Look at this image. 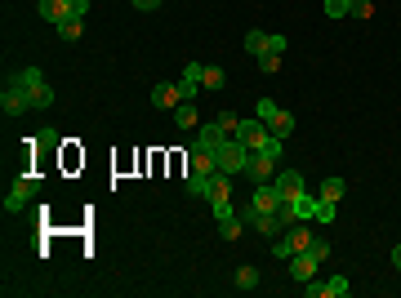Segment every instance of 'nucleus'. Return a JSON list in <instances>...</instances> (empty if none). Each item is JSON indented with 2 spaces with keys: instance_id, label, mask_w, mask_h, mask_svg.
I'll list each match as a JSON object with an SVG mask.
<instances>
[{
  "instance_id": "nucleus-17",
  "label": "nucleus",
  "mask_w": 401,
  "mask_h": 298,
  "mask_svg": "<svg viewBox=\"0 0 401 298\" xmlns=\"http://www.w3.org/2000/svg\"><path fill=\"white\" fill-rule=\"evenodd\" d=\"M27 103H32V111L40 107V111H45V107H54V89H49V85L45 80H36V85H27Z\"/></svg>"
},
{
  "instance_id": "nucleus-33",
  "label": "nucleus",
  "mask_w": 401,
  "mask_h": 298,
  "mask_svg": "<svg viewBox=\"0 0 401 298\" xmlns=\"http://www.w3.org/2000/svg\"><path fill=\"white\" fill-rule=\"evenodd\" d=\"M156 5H161V0H134V9H143V13H148V9H156Z\"/></svg>"
},
{
  "instance_id": "nucleus-28",
  "label": "nucleus",
  "mask_w": 401,
  "mask_h": 298,
  "mask_svg": "<svg viewBox=\"0 0 401 298\" xmlns=\"http://www.w3.org/2000/svg\"><path fill=\"white\" fill-rule=\"evenodd\" d=\"M312 218L330 227V223H335V201H317V214H312Z\"/></svg>"
},
{
  "instance_id": "nucleus-32",
  "label": "nucleus",
  "mask_w": 401,
  "mask_h": 298,
  "mask_svg": "<svg viewBox=\"0 0 401 298\" xmlns=\"http://www.w3.org/2000/svg\"><path fill=\"white\" fill-rule=\"evenodd\" d=\"M90 13V0H71V18H85Z\"/></svg>"
},
{
  "instance_id": "nucleus-21",
  "label": "nucleus",
  "mask_w": 401,
  "mask_h": 298,
  "mask_svg": "<svg viewBox=\"0 0 401 298\" xmlns=\"http://www.w3.org/2000/svg\"><path fill=\"white\" fill-rule=\"evenodd\" d=\"M232 280H237V290H254V285H259V267H254V263H241Z\"/></svg>"
},
{
  "instance_id": "nucleus-2",
  "label": "nucleus",
  "mask_w": 401,
  "mask_h": 298,
  "mask_svg": "<svg viewBox=\"0 0 401 298\" xmlns=\"http://www.w3.org/2000/svg\"><path fill=\"white\" fill-rule=\"evenodd\" d=\"M277 169H281V138H272L263 151H250V161H246V174L254 182H272Z\"/></svg>"
},
{
  "instance_id": "nucleus-14",
  "label": "nucleus",
  "mask_w": 401,
  "mask_h": 298,
  "mask_svg": "<svg viewBox=\"0 0 401 298\" xmlns=\"http://www.w3.org/2000/svg\"><path fill=\"white\" fill-rule=\"evenodd\" d=\"M200 76H205V63H188V67H183V98H188V103H192V98L200 94Z\"/></svg>"
},
{
  "instance_id": "nucleus-19",
  "label": "nucleus",
  "mask_w": 401,
  "mask_h": 298,
  "mask_svg": "<svg viewBox=\"0 0 401 298\" xmlns=\"http://www.w3.org/2000/svg\"><path fill=\"white\" fill-rule=\"evenodd\" d=\"M268 134H272V138H281V143H285V138H290V134H294V116H290V111H285V107H281V111H277V116H272V120H268Z\"/></svg>"
},
{
  "instance_id": "nucleus-27",
  "label": "nucleus",
  "mask_w": 401,
  "mask_h": 298,
  "mask_svg": "<svg viewBox=\"0 0 401 298\" xmlns=\"http://www.w3.org/2000/svg\"><path fill=\"white\" fill-rule=\"evenodd\" d=\"M348 5L352 0H325V18H348Z\"/></svg>"
},
{
  "instance_id": "nucleus-24",
  "label": "nucleus",
  "mask_w": 401,
  "mask_h": 298,
  "mask_svg": "<svg viewBox=\"0 0 401 298\" xmlns=\"http://www.w3.org/2000/svg\"><path fill=\"white\" fill-rule=\"evenodd\" d=\"M370 13H375V0H352L348 5V18H357V23H366Z\"/></svg>"
},
{
  "instance_id": "nucleus-13",
  "label": "nucleus",
  "mask_w": 401,
  "mask_h": 298,
  "mask_svg": "<svg viewBox=\"0 0 401 298\" xmlns=\"http://www.w3.org/2000/svg\"><path fill=\"white\" fill-rule=\"evenodd\" d=\"M36 9H40V18L54 23V27L71 18V0H36Z\"/></svg>"
},
{
  "instance_id": "nucleus-1",
  "label": "nucleus",
  "mask_w": 401,
  "mask_h": 298,
  "mask_svg": "<svg viewBox=\"0 0 401 298\" xmlns=\"http://www.w3.org/2000/svg\"><path fill=\"white\" fill-rule=\"evenodd\" d=\"M214 174H219V156H214L210 147H196V143H192V174H188V196H205Z\"/></svg>"
},
{
  "instance_id": "nucleus-5",
  "label": "nucleus",
  "mask_w": 401,
  "mask_h": 298,
  "mask_svg": "<svg viewBox=\"0 0 401 298\" xmlns=\"http://www.w3.org/2000/svg\"><path fill=\"white\" fill-rule=\"evenodd\" d=\"M237 143L246 147V151H263V147L272 143V134H268V125L254 116V120H241V125H237Z\"/></svg>"
},
{
  "instance_id": "nucleus-9",
  "label": "nucleus",
  "mask_w": 401,
  "mask_h": 298,
  "mask_svg": "<svg viewBox=\"0 0 401 298\" xmlns=\"http://www.w3.org/2000/svg\"><path fill=\"white\" fill-rule=\"evenodd\" d=\"M285 45H290L285 36H268V32L246 36V54H254V58H263V54H285Z\"/></svg>"
},
{
  "instance_id": "nucleus-12",
  "label": "nucleus",
  "mask_w": 401,
  "mask_h": 298,
  "mask_svg": "<svg viewBox=\"0 0 401 298\" xmlns=\"http://www.w3.org/2000/svg\"><path fill=\"white\" fill-rule=\"evenodd\" d=\"M272 187H277V196H281V201H299V196H304V178H299L294 169H277Z\"/></svg>"
},
{
  "instance_id": "nucleus-10",
  "label": "nucleus",
  "mask_w": 401,
  "mask_h": 298,
  "mask_svg": "<svg viewBox=\"0 0 401 298\" xmlns=\"http://www.w3.org/2000/svg\"><path fill=\"white\" fill-rule=\"evenodd\" d=\"M348 290H352L348 276H330V280H317V276H312V280H308V298H343Z\"/></svg>"
},
{
  "instance_id": "nucleus-29",
  "label": "nucleus",
  "mask_w": 401,
  "mask_h": 298,
  "mask_svg": "<svg viewBox=\"0 0 401 298\" xmlns=\"http://www.w3.org/2000/svg\"><path fill=\"white\" fill-rule=\"evenodd\" d=\"M277 111H281V107H277V103H272V98H259V111H254V116H259V120L268 125L272 116H277Z\"/></svg>"
},
{
  "instance_id": "nucleus-8",
  "label": "nucleus",
  "mask_w": 401,
  "mask_h": 298,
  "mask_svg": "<svg viewBox=\"0 0 401 298\" xmlns=\"http://www.w3.org/2000/svg\"><path fill=\"white\" fill-rule=\"evenodd\" d=\"M210 205H214V214H223V209H232V174H223V169H219V174H214L210 178Z\"/></svg>"
},
{
  "instance_id": "nucleus-18",
  "label": "nucleus",
  "mask_w": 401,
  "mask_h": 298,
  "mask_svg": "<svg viewBox=\"0 0 401 298\" xmlns=\"http://www.w3.org/2000/svg\"><path fill=\"white\" fill-rule=\"evenodd\" d=\"M223 138H227V130H219V120H214V125H200L192 143H196V147H210V151H214V147L223 143Z\"/></svg>"
},
{
  "instance_id": "nucleus-7",
  "label": "nucleus",
  "mask_w": 401,
  "mask_h": 298,
  "mask_svg": "<svg viewBox=\"0 0 401 298\" xmlns=\"http://www.w3.org/2000/svg\"><path fill=\"white\" fill-rule=\"evenodd\" d=\"M36 192H40V178H36V174H23V178L9 187V196H5V209H9V214H13V209H23V205L32 201Z\"/></svg>"
},
{
  "instance_id": "nucleus-25",
  "label": "nucleus",
  "mask_w": 401,
  "mask_h": 298,
  "mask_svg": "<svg viewBox=\"0 0 401 298\" xmlns=\"http://www.w3.org/2000/svg\"><path fill=\"white\" fill-rule=\"evenodd\" d=\"M223 67H205V76H200V89H223Z\"/></svg>"
},
{
  "instance_id": "nucleus-31",
  "label": "nucleus",
  "mask_w": 401,
  "mask_h": 298,
  "mask_svg": "<svg viewBox=\"0 0 401 298\" xmlns=\"http://www.w3.org/2000/svg\"><path fill=\"white\" fill-rule=\"evenodd\" d=\"M308 254H312L317 263H325V259H330V245H325V240L317 236V240H312V249H308Z\"/></svg>"
},
{
  "instance_id": "nucleus-22",
  "label": "nucleus",
  "mask_w": 401,
  "mask_h": 298,
  "mask_svg": "<svg viewBox=\"0 0 401 298\" xmlns=\"http://www.w3.org/2000/svg\"><path fill=\"white\" fill-rule=\"evenodd\" d=\"M174 120H179V130H196V103H179Z\"/></svg>"
},
{
  "instance_id": "nucleus-11",
  "label": "nucleus",
  "mask_w": 401,
  "mask_h": 298,
  "mask_svg": "<svg viewBox=\"0 0 401 298\" xmlns=\"http://www.w3.org/2000/svg\"><path fill=\"white\" fill-rule=\"evenodd\" d=\"M179 103H188V98H183V85L179 80H161L152 89V107H161V111H174Z\"/></svg>"
},
{
  "instance_id": "nucleus-23",
  "label": "nucleus",
  "mask_w": 401,
  "mask_h": 298,
  "mask_svg": "<svg viewBox=\"0 0 401 298\" xmlns=\"http://www.w3.org/2000/svg\"><path fill=\"white\" fill-rule=\"evenodd\" d=\"M59 36H63V40H80V36H85V18H67V23H59Z\"/></svg>"
},
{
  "instance_id": "nucleus-20",
  "label": "nucleus",
  "mask_w": 401,
  "mask_h": 298,
  "mask_svg": "<svg viewBox=\"0 0 401 298\" xmlns=\"http://www.w3.org/2000/svg\"><path fill=\"white\" fill-rule=\"evenodd\" d=\"M343 196H348V182H343V178H325L321 182V196H317V201H343Z\"/></svg>"
},
{
  "instance_id": "nucleus-3",
  "label": "nucleus",
  "mask_w": 401,
  "mask_h": 298,
  "mask_svg": "<svg viewBox=\"0 0 401 298\" xmlns=\"http://www.w3.org/2000/svg\"><path fill=\"white\" fill-rule=\"evenodd\" d=\"M312 240H317V236H312V227H308V218H304V223L285 227V236H277V245H272V254L290 263L294 254H308V249H312Z\"/></svg>"
},
{
  "instance_id": "nucleus-4",
  "label": "nucleus",
  "mask_w": 401,
  "mask_h": 298,
  "mask_svg": "<svg viewBox=\"0 0 401 298\" xmlns=\"http://www.w3.org/2000/svg\"><path fill=\"white\" fill-rule=\"evenodd\" d=\"M214 156H219V169L223 174H246V161H250V151L237 143V134H227L219 147H214Z\"/></svg>"
},
{
  "instance_id": "nucleus-30",
  "label": "nucleus",
  "mask_w": 401,
  "mask_h": 298,
  "mask_svg": "<svg viewBox=\"0 0 401 298\" xmlns=\"http://www.w3.org/2000/svg\"><path fill=\"white\" fill-rule=\"evenodd\" d=\"M237 125H241V116H237V111H219V130L237 134Z\"/></svg>"
},
{
  "instance_id": "nucleus-16",
  "label": "nucleus",
  "mask_w": 401,
  "mask_h": 298,
  "mask_svg": "<svg viewBox=\"0 0 401 298\" xmlns=\"http://www.w3.org/2000/svg\"><path fill=\"white\" fill-rule=\"evenodd\" d=\"M317 267H321V263L312 259V254H294V259H290V276H294V280H304V285H308V280L317 276Z\"/></svg>"
},
{
  "instance_id": "nucleus-34",
  "label": "nucleus",
  "mask_w": 401,
  "mask_h": 298,
  "mask_svg": "<svg viewBox=\"0 0 401 298\" xmlns=\"http://www.w3.org/2000/svg\"><path fill=\"white\" fill-rule=\"evenodd\" d=\"M393 267L401 272V245H393Z\"/></svg>"
},
{
  "instance_id": "nucleus-26",
  "label": "nucleus",
  "mask_w": 401,
  "mask_h": 298,
  "mask_svg": "<svg viewBox=\"0 0 401 298\" xmlns=\"http://www.w3.org/2000/svg\"><path fill=\"white\" fill-rule=\"evenodd\" d=\"M259 72H263V76H277V72H281V54H263V58H259Z\"/></svg>"
},
{
  "instance_id": "nucleus-15",
  "label": "nucleus",
  "mask_w": 401,
  "mask_h": 298,
  "mask_svg": "<svg viewBox=\"0 0 401 298\" xmlns=\"http://www.w3.org/2000/svg\"><path fill=\"white\" fill-rule=\"evenodd\" d=\"M241 232H246V218H241L237 209H223L219 214V236L223 240H241Z\"/></svg>"
},
{
  "instance_id": "nucleus-6",
  "label": "nucleus",
  "mask_w": 401,
  "mask_h": 298,
  "mask_svg": "<svg viewBox=\"0 0 401 298\" xmlns=\"http://www.w3.org/2000/svg\"><path fill=\"white\" fill-rule=\"evenodd\" d=\"M0 111H5V116H27V111H32V103H27V89L18 80H9L5 89H0Z\"/></svg>"
}]
</instances>
